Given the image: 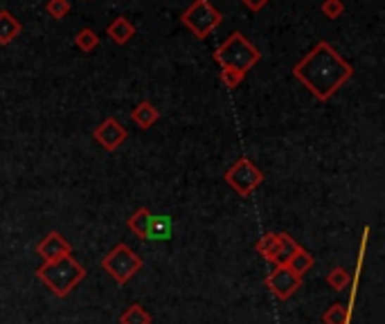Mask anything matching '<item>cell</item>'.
Segmentation results:
<instances>
[{"instance_id": "12", "label": "cell", "mask_w": 385, "mask_h": 324, "mask_svg": "<svg viewBox=\"0 0 385 324\" xmlns=\"http://www.w3.org/2000/svg\"><path fill=\"white\" fill-rule=\"evenodd\" d=\"M151 210H146V207H138L129 218H127V228L131 232L138 237L140 241H146L149 237V223H151Z\"/></svg>"}, {"instance_id": "23", "label": "cell", "mask_w": 385, "mask_h": 324, "mask_svg": "<svg viewBox=\"0 0 385 324\" xmlns=\"http://www.w3.org/2000/svg\"><path fill=\"white\" fill-rule=\"evenodd\" d=\"M320 11L327 18H332V20L341 18L345 14V3H343V0H322Z\"/></svg>"}, {"instance_id": "20", "label": "cell", "mask_w": 385, "mask_h": 324, "mask_svg": "<svg viewBox=\"0 0 385 324\" xmlns=\"http://www.w3.org/2000/svg\"><path fill=\"white\" fill-rule=\"evenodd\" d=\"M349 280H352V277H349V270L343 268V266H336V268L332 273H327V277H324L327 286H329L332 291H336V293L345 291V288L349 286Z\"/></svg>"}, {"instance_id": "7", "label": "cell", "mask_w": 385, "mask_h": 324, "mask_svg": "<svg viewBox=\"0 0 385 324\" xmlns=\"http://www.w3.org/2000/svg\"><path fill=\"white\" fill-rule=\"evenodd\" d=\"M264 284H266L268 291L279 299V302H286L298 288H302V280L298 275H293L284 263H277L275 268L268 273Z\"/></svg>"}, {"instance_id": "2", "label": "cell", "mask_w": 385, "mask_h": 324, "mask_svg": "<svg viewBox=\"0 0 385 324\" xmlns=\"http://www.w3.org/2000/svg\"><path fill=\"white\" fill-rule=\"evenodd\" d=\"M86 268L79 263L72 254L59 259V261H50V263H41L37 268V280L43 282L50 288L52 295L56 297H68L75 288L86 280Z\"/></svg>"}, {"instance_id": "9", "label": "cell", "mask_w": 385, "mask_h": 324, "mask_svg": "<svg viewBox=\"0 0 385 324\" xmlns=\"http://www.w3.org/2000/svg\"><path fill=\"white\" fill-rule=\"evenodd\" d=\"M37 254L43 259V263L59 261L68 254H72V246L59 232H50L37 243Z\"/></svg>"}, {"instance_id": "17", "label": "cell", "mask_w": 385, "mask_h": 324, "mask_svg": "<svg viewBox=\"0 0 385 324\" xmlns=\"http://www.w3.org/2000/svg\"><path fill=\"white\" fill-rule=\"evenodd\" d=\"M153 318L151 313L146 311L142 304H129L127 309L122 311V316H120V324H151Z\"/></svg>"}, {"instance_id": "21", "label": "cell", "mask_w": 385, "mask_h": 324, "mask_svg": "<svg viewBox=\"0 0 385 324\" xmlns=\"http://www.w3.org/2000/svg\"><path fill=\"white\" fill-rule=\"evenodd\" d=\"M277 248H279V263H286L302 246H300V243H298L296 239H293L291 235L279 232V235H277Z\"/></svg>"}, {"instance_id": "1", "label": "cell", "mask_w": 385, "mask_h": 324, "mask_svg": "<svg viewBox=\"0 0 385 324\" xmlns=\"http://www.w3.org/2000/svg\"><path fill=\"white\" fill-rule=\"evenodd\" d=\"M291 73L315 99L327 101L354 77V66L345 61L332 43L320 41L293 66Z\"/></svg>"}, {"instance_id": "11", "label": "cell", "mask_w": 385, "mask_h": 324, "mask_svg": "<svg viewBox=\"0 0 385 324\" xmlns=\"http://www.w3.org/2000/svg\"><path fill=\"white\" fill-rule=\"evenodd\" d=\"M131 120H133L135 126H138V129L146 131V129H151L158 120H160V111H158L151 101H140L138 106L131 111Z\"/></svg>"}, {"instance_id": "24", "label": "cell", "mask_w": 385, "mask_h": 324, "mask_svg": "<svg viewBox=\"0 0 385 324\" xmlns=\"http://www.w3.org/2000/svg\"><path fill=\"white\" fill-rule=\"evenodd\" d=\"M246 79V75L244 73H239V70H232V68H221V81H223V86L225 88H236L241 84V81Z\"/></svg>"}, {"instance_id": "5", "label": "cell", "mask_w": 385, "mask_h": 324, "mask_svg": "<svg viewBox=\"0 0 385 324\" xmlns=\"http://www.w3.org/2000/svg\"><path fill=\"white\" fill-rule=\"evenodd\" d=\"M180 23H183V25L194 34L196 39H206L221 25L223 16H221V11L210 3V0H194V3L183 11Z\"/></svg>"}, {"instance_id": "19", "label": "cell", "mask_w": 385, "mask_h": 324, "mask_svg": "<svg viewBox=\"0 0 385 324\" xmlns=\"http://www.w3.org/2000/svg\"><path fill=\"white\" fill-rule=\"evenodd\" d=\"M75 45L79 50H82L84 54H90L93 50L99 48V37H97V32L95 30H90V27H84V30H79L75 34Z\"/></svg>"}, {"instance_id": "4", "label": "cell", "mask_w": 385, "mask_h": 324, "mask_svg": "<svg viewBox=\"0 0 385 324\" xmlns=\"http://www.w3.org/2000/svg\"><path fill=\"white\" fill-rule=\"evenodd\" d=\"M142 257L138 252H133L127 243H118L115 248H111L104 259H101V268L106 270V275L111 277V280H115V284L124 286L129 284L135 275H138L142 270Z\"/></svg>"}, {"instance_id": "22", "label": "cell", "mask_w": 385, "mask_h": 324, "mask_svg": "<svg viewBox=\"0 0 385 324\" xmlns=\"http://www.w3.org/2000/svg\"><path fill=\"white\" fill-rule=\"evenodd\" d=\"M70 0H48V5H45V11L54 18V20H61L65 18L68 14H70Z\"/></svg>"}, {"instance_id": "18", "label": "cell", "mask_w": 385, "mask_h": 324, "mask_svg": "<svg viewBox=\"0 0 385 324\" xmlns=\"http://www.w3.org/2000/svg\"><path fill=\"white\" fill-rule=\"evenodd\" d=\"M349 320H352V311L341 302H334L322 313V324H349Z\"/></svg>"}, {"instance_id": "3", "label": "cell", "mask_w": 385, "mask_h": 324, "mask_svg": "<svg viewBox=\"0 0 385 324\" xmlns=\"http://www.w3.org/2000/svg\"><path fill=\"white\" fill-rule=\"evenodd\" d=\"M214 61L221 68H232V70H239L246 75L253 66L262 61V54H259V50L241 32H232L230 37L214 50Z\"/></svg>"}, {"instance_id": "15", "label": "cell", "mask_w": 385, "mask_h": 324, "mask_svg": "<svg viewBox=\"0 0 385 324\" xmlns=\"http://www.w3.org/2000/svg\"><path fill=\"white\" fill-rule=\"evenodd\" d=\"M174 232V223L172 218L160 214V216H151V223H149V237L146 239H153V241H169Z\"/></svg>"}, {"instance_id": "10", "label": "cell", "mask_w": 385, "mask_h": 324, "mask_svg": "<svg viewBox=\"0 0 385 324\" xmlns=\"http://www.w3.org/2000/svg\"><path fill=\"white\" fill-rule=\"evenodd\" d=\"M106 37L115 43V45H127L133 37H135V25L127 18V16H120L115 20L108 23L106 27Z\"/></svg>"}, {"instance_id": "6", "label": "cell", "mask_w": 385, "mask_h": 324, "mask_svg": "<svg viewBox=\"0 0 385 324\" xmlns=\"http://www.w3.org/2000/svg\"><path fill=\"white\" fill-rule=\"evenodd\" d=\"M223 180L230 185V187L241 196V199H248L259 185L264 182V171L259 169L253 160L248 158H239L234 165L223 173Z\"/></svg>"}, {"instance_id": "25", "label": "cell", "mask_w": 385, "mask_h": 324, "mask_svg": "<svg viewBox=\"0 0 385 324\" xmlns=\"http://www.w3.org/2000/svg\"><path fill=\"white\" fill-rule=\"evenodd\" d=\"M241 3H244L248 9H251V11H262V9L270 3V0H241Z\"/></svg>"}, {"instance_id": "8", "label": "cell", "mask_w": 385, "mask_h": 324, "mask_svg": "<svg viewBox=\"0 0 385 324\" xmlns=\"http://www.w3.org/2000/svg\"><path fill=\"white\" fill-rule=\"evenodd\" d=\"M127 137H129V133H127V129L122 126V122L120 120H115V118H106L104 122H101L97 129L93 131V140L104 149V151H118V149L127 142Z\"/></svg>"}, {"instance_id": "16", "label": "cell", "mask_w": 385, "mask_h": 324, "mask_svg": "<svg viewBox=\"0 0 385 324\" xmlns=\"http://www.w3.org/2000/svg\"><path fill=\"white\" fill-rule=\"evenodd\" d=\"M257 252L262 254V257L268 261L277 266L279 263V248H277V235L275 232H268L264 235L262 239L257 241Z\"/></svg>"}, {"instance_id": "14", "label": "cell", "mask_w": 385, "mask_h": 324, "mask_svg": "<svg viewBox=\"0 0 385 324\" xmlns=\"http://www.w3.org/2000/svg\"><path fill=\"white\" fill-rule=\"evenodd\" d=\"M313 263H315V259H313V254L309 252V250H304V248H300L296 254H293V257L284 263L286 268L293 273V275H298L300 280L304 275H307L311 268H313Z\"/></svg>"}, {"instance_id": "13", "label": "cell", "mask_w": 385, "mask_h": 324, "mask_svg": "<svg viewBox=\"0 0 385 324\" xmlns=\"http://www.w3.org/2000/svg\"><path fill=\"white\" fill-rule=\"evenodd\" d=\"M23 25L7 9H0V45H9L20 34Z\"/></svg>"}]
</instances>
